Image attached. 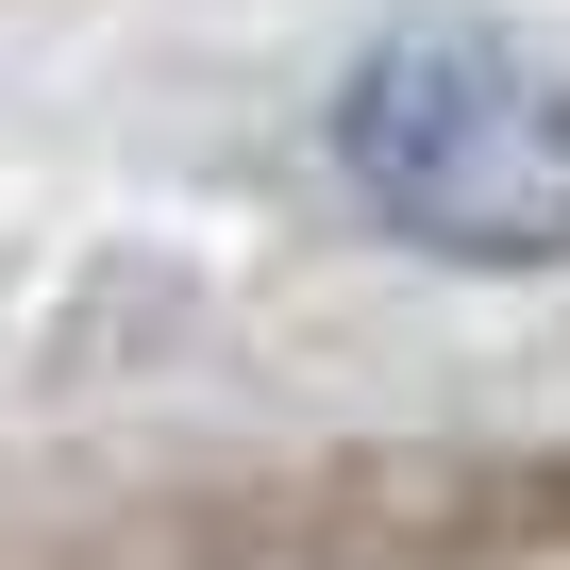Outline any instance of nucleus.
Returning <instances> with one entry per match:
<instances>
[{
    "label": "nucleus",
    "mask_w": 570,
    "mask_h": 570,
    "mask_svg": "<svg viewBox=\"0 0 570 570\" xmlns=\"http://www.w3.org/2000/svg\"><path fill=\"white\" fill-rule=\"evenodd\" d=\"M320 151L353 218L420 268H470V285L570 268V68L503 18H386L336 68Z\"/></svg>",
    "instance_id": "nucleus-1"
},
{
    "label": "nucleus",
    "mask_w": 570,
    "mask_h": 570,
    "mask_svg": "<svg viewBox=\"0 0 570 570\" xmlns=\"http://www.w3.org/2000/svg\"><path fill=\"white\" fill-rule=\"evenodd\" d=\"M436 520H453V553H470V570H570V436L436 470Z\"/></svg>",
    "instance_id": "nucleus-2"
}]
</instances>
